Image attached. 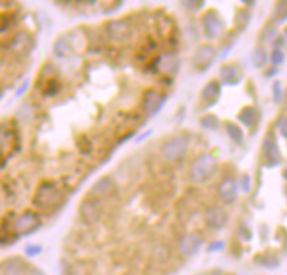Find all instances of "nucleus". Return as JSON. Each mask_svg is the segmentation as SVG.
<instances>
[{"label": "nucleus", "instance_id": "obj_1", "mask_svg": "<svg viewBox=\"0 0 287 275\" xmlns=\"http://www.w3.org/2000/svg\"><path fill=\"white\" fill-rule=\"evenodd\" d=\"M215 166H217V163H215V159L212 158L210 155H200L192 165V170H190V180L197 185L205 183V181L210 180V176L214 174Z\"/></svg>", "mask_w": 287, "mask_h": 275}, {"label": "nucleus", "instance_id": "obj_2", "mask_svg": "<svg viewBox=\"0 0 287 275\" xmlns=\"http://www.w3.org/2000/svg\"><path fill=\"white\" fill-rule=\"evenodd\" d=\"M59 202H61V191L51 181H44L34 196V205L40 208H51L57 205Z\"/></svg>", "mask_w": 287, "mask_h": 275}, {"label": "nucleus", "instance_id": "obj_3", "mask_svg": "<svg viewBox=\"0 0 287 275\" xmlns=\"http://www.w3.org/2000/svg\"><path fill=\"white\" fill-rule=\"evenodd\" d=\"M79 217H81V222L86 225H96L99 220H101L103 217V206H101V202L96 198H92V196H89V198H86L81 202L79 205Z\"/></svg>", "mask_w": 287, "mask_h": 275}, {"label": "nucleus", "instance_id": "obj_4", "mask_svg": "<svg viewBox=\"0 0 287 275\" xmlns=\"http://www.w3.org/2000/svg\"><path fill=\"white\" fill-rule=\"evenodd\" d=\"M190 150V138L186 136H175L173 139H170L168 143L163 146V156L166 161H178L188 153Z\"/></svg>", "mask_w": 287, "mask_h": 275}, {"label": "nucleus", "instance_id": "obj_5", "mask_svg": "<svg viewBox=\"0 0 287 275\" xmlns=\"http://www.w3.org/2000/svg\"><path fill=\"white\" fill-rule=\"evenodd\" d=\"M217 59V49L212 44H202V46L197 47L195 54L192 57V66L195 68L198 72H203L210 68L212 64Z\"/></svg>", "mask_w": 287, "mask_h": 275}, {"label": "nucleus", "instance_id": "obj_6", "mask_svg": "<svg viewBox=\"0 0 287 275\" xmlns=\"http://www.w3.org/2000/svg\"><path fill=\"white\" fill-rule=\"evenodd\" d=\"M200 25H202L203 35L208 40H215L223 31V24L215 10H208L207 14H203L202 18H200Z\"/></svg>", "mask_w": 287, "mask_h": 275}, {"label": "nucleus", "instance_id": "obj_7", "mask_svg": "<svg viewBox=\"0 0 287 275\" xmlns=\"http://www.w3.org/2000/svg\"><path fill=\"white\" fill-rule=\"evenodd\" d=\"M131 24L125 18H116V20H109L106 24V34L109 40L113 42H125L131 37Z\"/></svg>", "mask_w": 287, "mask_h": 275}, {"label": "nucleus", "instance_id": "obj_8", "mask_svg": "<svg viewBox=\"0 0 287 275\" xmlns=\"http://www.w3.org/2000/svg\"><path fill=\"white\" fill-rule=\"evenodd\" d=\"M203 220L205 225L210 230H222L227 225V222H229V213H227V210L223 206L214 205L207 208Z\"/></svg>", "mask_w": 287, "mask_h": 275}, {"label": "nucleus", "instance_id": "obj_9", "mask_svg": "<svg viewBox=\"0 0 287 275\" xmlns=\"http://www.w3.org/2000/svg\"><path fill=\"white\" fill-rule=\"evenodd\" d=\"M165 96H161L158 91L148 89V91H144L143 99H141V109H143V113L146 116H153V114H156L161 109V106L165 104Z\"/></svg>", "mask_w": 287, "mask_h": 275}, {"label": "nucleus", "instance_id": "obj_10", "mask_svg": "<svg viewBox=\"0 0 287 275\" xmlns=\"http://www.w3.org/2000/svg\"><path fill=\"white\" fill-rule=\"evenodd\" d=\"M40 226V217L34 211H25L20 217L16 220L14 223V230L18 233V235H29L34 230H37Z\"/></svg>", "mask_w": 287, "mask_h": 275}, {"label": "nucleus", "instance_id": "obj_11", "mask_svg": "<svg viewBox=\"0 0 287 275\" xmlns=\"http://www.w3.org/2000/svg\"><path fill=\"white\" fill-rule=\"evenodd\" d=\"M262 156H264V159H266L267 166H277L279 163L282 161L281 151H279V146H277V143H275V135H272V133H269V135L266 136V139H264Z\"/></svg>", "mask_w": 287, "mask_h": 275}, {"label": "nucleus", "instance_id": "obj_12", "mask_svg": "<svg viewBox=\"0 0 287 275\" xmlns=\"http://www.w3.org/2000/svg\"><path fill=\"white\" fill-rule=\"evenodd\" d=\"M203 245V240L198 233H186L181 237L180 243H178V250L183 257H193L200 252Z\"/></svg>", "mask_w": 287, "mask_h": 275}, {"label": "nucleus", "instance_id": "obj_13", "mask_svg": "<svg viewBox=\"0 0 287 275\" xmlns=\"http://www.w3.org/2000/svg\"><path fill=\"white\" fill-rule=\"evenodd\" d=\"M244 77V70L235 62H230V64H223L222 69H220L218 79L222 84H227V86H237L238 83Z\"/></svg>", "mask_w": 287, "mask_h": 275}, {"label": "nucleus", "instance_id": "obj_14", "mask_svg": "<svg viewBox=\"0 0 287 275\" xmlns=\"http://www.w3.org/2000/svg\"><path fill=\"white\" fill-rule=\"evenodd\" d=\"M238 195V183L233 178L227 176L218 185V196L225 205H232Z\"/></svg>", "mask_w": 287, "mask_h": 275}, {"label": "nucleus", "instance_id": "obj_15", "mask_svg": "<svg viewBox=\"0 0 287 275\" xmlns=\"http://www.w3.org/2000/svg\"><path fill=\"white\" fill-rule=\"evenodd\" d=\"M0 275H27V263L18 257L7 258L0 263Z\"/></svg>", "mask_w": 287, "mask_h": 275}, {"label": "nucleus", "instance_id": "obj_16", "mask_svg": "<svg viewBox=\"0 0 287 275\" xmlns=\"http://www.w3.org/2000/svg\"><path fill=\"white\" fill-rule=\"evenodd\" d=\"M113 191H114V181L111 180L109 176L99 178V180L91 187V189H89L91 196H92V198H96V200H101V198H106V196H111V195H113Z\"/></svg>", "mask_w": 287, "mask_h": 275}, {"label": "nucleus", "instance_id": "obj_17", "mask_svg": "<svg viewBox=\"0 0 287 275\" xmlns=\"http://www.w3.org/2000/svg\"><path fill=\"white\" fill-rule=\"evenodd\" d=\"M158 64L163 72L170 74V76H175V74L178 72V69H180V59L177 57V54L170 52V54H165L158 59Z\"/></svg>", "mask_w": 287, "mask_h": 275}, {"label": "nucleus", "instance_id": "obj_18", "mask_svg": "<svg viewBox=\"0 0 287 275\" xmlns=\"http://www.w3.org/2000/svg\"><path fill=\"white\" fill-rule=\"evenodd\" d=\"M222 94V86H220V81H210L207 83V86L202 89V99L208 104L217 103V99Z\"/></svg>", "mask_w": 287, "mask_h": 275}, {"label": "nucleus", "instance_id": "obj_19", "mask_svg": "<svg viewBox=\"0 0 287 275\" xmlns=\"http://www.w3.org/2000/svg\"><path fill=\"white\" fill-rule=\"evenodd\" d=\"M259 118H260V113L255 106L244 107V109L240 111V114H238V121L244 126H247V128H253V126L259 122Z\"/></svg>", "mask_w": 287, "mask_h": 275}, {"label": "nucleus", "instance_id": "obj_20", "mask_svg": "<svg viewBox=\"0 0 287 275\" xmlns=\"http://www.w3.org/2000/svg\"><path fill=\"white\" fill-rule=\"evenodd\" d=\"M270 61V55L267 54L266 47L264 46H257L252 52V64L257 69H264L267 66V62Z\"/></svg>", "mask_w": 287, "mask_h": 275}, {"label": "nucleus", "instance_id": "obj_21", "mask_svg": "<svg viewBox=\"0 0 287 275\" xmlns=\"http://www.w3.org/2000/svg\"><path fill=\"white\" fill-rule=\"evenodd\" d=\"M71 42L68 37H61V39L55 40L54 47H52V52H54V55L57 59H66L71 55Z\"/></svg>", "mask_w": 287, "mask_h": 275}, {"label": "nucleus", "instance_id": "obj_22", "mask_svg": "<svg viewBox=\"0 0 287 275\" xmlns=\"http://www.w3.org/2000/svg\"><path fill=\"white\" fill-rule=\"evenodd\" d=\"M225 131H227V136L230 138V141H233L238 146H242L244 144V131L240 129V126L238 124H233V122H227L225 124Z\"/></svg>", "mask_w": 287, "mask_h": 275}, {"label": "nucleus", "instance_id": "obj_23", "mask_svg": "<svg viewBox=\"0 0 287 275\" xmlns=\"http://www.w3.org/2000/svg\"><path fill=\"white\" fill-rule=\"evenodd\" d=\"M251 24V14L245 9H238L235 12V17H233V25L238 32H242L244 29H247V25Z\"/></svg>", "mask_w": 287, "mask_h": 275}, {"label": "nucleus", "instance_id": "obj_24", "mask_svg": "<svg viewBox=\"0 0 287 275\" xmlns=\"http://www.w3.org/2000/svg\"><path fill=\"white\" fill-rule=\"evenodd\" d=\"M200 124H202L203 129H208V131H215V129L218 128L220 121L217 116H214V114H205V116L200 118Z\"/></svg>", "mask_w": 287, "mask_h": 275}, {"label": "nucleus", "instance_id": "obj_25", "mask_svg": "<svg viewBox=\"0 0 287 275\" xmlns=\"http://www.w3.org/2000/svg\"><path fill=\"white\" fill-rule=\"evenodd\" d=\"M274 20L277 24H282V22L287 20V2H277L274 9Z\"/></svg>", "mask_w": 287, "mask_h": 275}, {"label": "nucleus", "instance_id": "obj_26", "mask_svg": "<svg viewBox=\"0 0 287 275\" xmlns=\"http://www.w3.org/2000/svg\"><path fill=\"white\" fill-rule=\"evenodd\" d=\"M275 35H277V32H275V25L267 24L266 29H264V32H262V40L264 42H274Z\"/></svg>", "mask_w": 287, "mask_h": 275}, {"label": "nucleus", "instance_id": "obj_27", "mask_svg": "<svg viewBox=\"0 0 287 275\" xmlns=\"http://www.w3.org/2000/svg\"><path fill=\"white\" fill-rule=\"evenodd\" d=\"M270 62L274 66H279L284 62V52H282V49H274L270 54Z\"/></svg>", "mask_w": 287, "mask_h": 275}, {"label": "nucleus", "instance_id": "obj_28", "mask_svg": "<svg viewBox=\"0 0 287 275\" xmlns=\"http://www.w3.org/2000/svg\"><path fill=\"white\" fill-rule=\"evenodd\" d=\"M252 188V180L249 174H244V176L240 178V185H238V189H242L244 193H249Z\"/></svg>", "mask_w": 287, "mask_h": 275}, {"label": "nucleus", "instance_id": "obj_29", "mask_svg": "<svg viewBox=\"0 0 287 275\" xmlns=\"http://www.w3.org/2000/svg\"><path fill=\"white\" fill-rule=\"evenodd\" d=\"M272 94H274V101L277 104L282 101V83H274V86H272Z\"/></svg>", "mask_w": 287, "mask_h": 275}, {"label": "nucleus", "instance_id": "obj_30", "mask_svg": "<svg viewBox=\"0 0 287 275\" xmlns=\"http://www.w3.org/2000/svg\"><path fill=\"white\" fill-rule=\"evenodd\" d=\"M40 252H42V247H40V245H27V247H25V255L31 258L39 255Z\"/></svg>", "mask_w": 287, "mask_h": 275}, {"label": "nucleus", "instance_id": "obj_31", "mask_svg": "<svg viewBox=\"0 0 287 275\" xmlns=\"http://www.w3.org/2000/svg\"><path fill=\"white\" fill-rule=\"evenodd\" d=\"M202 0H198V2H192V0H185V2H181V5L185 7V9H190V10H197V9H202L203 7Z\"/></svg>", "mask_w": 287, "mask_h": 275}, {"label": "nucleus", "instance_id": "obj_32", "mask_svg": "<svg viewBox=\"0 0 287 275\" xmlns=\"http://www.w3.org/2000/svg\"><path fill=\"white\" fill-rule=\"evenodd\" d=\"M279 131H281V135L287 139V118H282V120H279Z\"/></svg>", "mask_w": 287, "mask_h": 275}, {"label": "nucleus", "instance_id": "obj_33", "mask_svg": "<svg viewBox=\"0 0 287 275\" xmlns=\"http://www.w3.org/2000/svg\"><path fill=\"white\" fill-rule=\"evenodd\" d=\"M223 248V241H215V243H212V247H208V252H217V250H222Z\"/></svg>", "mask_w": 287, "mask_h": 275}, {"label": "nucleus", "instance_id": "obj_34", "mask_svg": "<svg viewBox=\"0 0 287 275\" xmlns=\"http://www.w3.org/2000/svg\"><path fill=\"white\" fill-rule=\"evenodd\" d=\"M24 91H27V83H25V84H24V86H22V87H20V91H18V92H17V96H20V94H22V92H24Z\"/></svg>", "mask_w": 287, "mask_h": 275}, {"label": "nucleus", "instance_id": "obj_35", "mask_svg": "<svg viewBox=\"0 0 287 275\" xmlns=\"http://www.w3.org/2000/svg\"><path fill=\"white\" fill-rule=\"evenodd\" d=\"M284 250L287 252V239H286V243H284Z\"/></svg>", "mask_w": 287, "mask_h": 275}, {"label": "nucleus", "instance_id": "obj_36", "mask_svg": "<svg viewBox=\"0 0 287 275\" xmlns=\"http://www.w3.org/2000/svg\"><path fill=\"white\" fill-rule=\"evenodd\" d=\"M284 35L287 37V27H286V31H284Z\"/></svg>", "mask_w": 287, "mask_h": 275}, {"label": "nucleus", "instance_id": "obj_37", "mask_svg": "<svg viewBox=\"0 0 287 275\" xmlns=\"http://www.w3.org/2000/svg\"><path fill=\"white\" fill-rule=\"evenodd\" d=\"M227 275H232V274H227Z\"/></svg>", "mask_w": 287, "mask_h": 275}, {"label": "nucleus", "instance_id": "obj_38", "mask_svg": "<svg viewBox=\"0 0 287 275\" xmlns=\"http://www.w3.org/2000/svg\"><path fill=\"white\" fill-rule=\"evenodd\" d=\"M198 275H202V274H198Z\"/></svg>", "mask_w": 287, "mask_h": 275}]
</instances>
